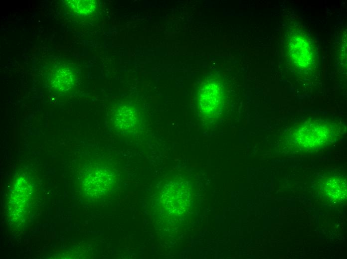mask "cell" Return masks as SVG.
Returning <instances> with one entry per match:
<instances>
[{"label": "cell", "instance_id": "4", "mask_svg": "<svg viewBox=\"0 0 347 259\" xmlns=\"http://www.w3.org/2000/svg\"><path fill=\"white\" fill-rule=\"evenodd\" d=\"M130 111L126 113H118L115 118V124L118 128L123 131H131L137 125L136 116Z\"/></svg>", "mask_w": 347, "mask_h": 259}, {"label": "cell", "instance_id": "3", "mask_svg": "<svg viewBox=\"0 0 347 259\" xmlns=\"http://www.w3.org/2000/svg\"><path fill=\"white\" fill-rule=\"evenodd\" d=\"M52 83L57 90L67 91L72 87L73 84L72 73L69 68L60 67L53 74Z\"/></svg>", "mask_w": 347, "mask_h": 259}, {"label": "cell", "instance_id": "2", "mask_svg": "<svg viewBox=\"0 0 347 259\" xmlns=\"http://www.w3.org/2000/svg\"><path fill=\"white\" fill-rule=\"evenodd\" d=\"M323 193L326 198L335 203H342L347 200V183L344 179L331 177L323 184Z\"/></svg>", "mask_w": 347, "mask_h": 259}, {"label": "cell", "instance_id": "5", "mask_svg": "<svg viewBox=\"0 0 347 259\" xmlns=\"http://www.w3.org/2000/svg\"><path fill=\"white\" fill-rule=\"evenodd\" d=\"M68 3L70 7L78 13L88 14L93 12L96 7L94 0H70Z\"/></svg>", "mask_w": 347, "mask_h": 259}, {"label": "cell", "instance_id": "1", "mask_svg": "<svg viewBox=\"0 0 347 259\" xmlns=\"http://www.w3.org/2000/svg\"><path fill=\"white\" fill-rule=\"evenodd\" d=\"M219 84L210 82L200 90L199 94L200 110L205 115L216 114L219 110L222 100V92Z\"/></svg>", "mask_w": 347, "mask_h": 259}]
</instances>
